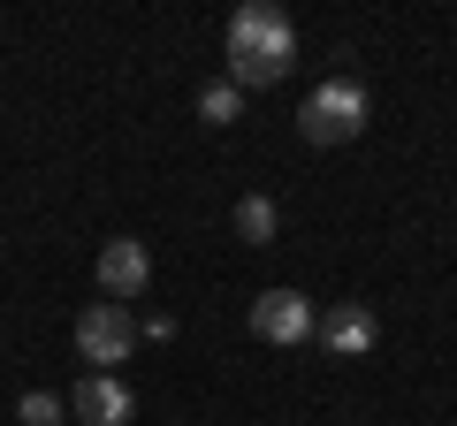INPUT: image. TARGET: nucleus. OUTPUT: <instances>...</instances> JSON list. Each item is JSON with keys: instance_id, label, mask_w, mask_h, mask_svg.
<instances>
[{"instance_id": "39448f33", "label": "nucleus", "mask_w": 457, "mask_h": 426, "mask_svg": "<svg viewBox=\"0 0 457 426\" xmlns=\"http://www.w3.org/2000/svg\"><path fill=\"white\" fill-rule=\"evenodd\" d=\"M99 290H107L114 305L145 297L153 290V251L137 244V236H107V244H99Z\"/></svg>"}, {"instance_id": "7ed1b4c3", "label": "nucleus", "mask_w": 457, "mask_h": 426, "mask_svg": "<svg viewBox=\"0 0 457 426\" xmlns=\"http://www.w3.org/2000/svg\"><path fill=\"white\" fill-rule=\"evenodd\" d=\"M130 343H137V320H130V305H114V297L84 305V320H77V358L92 365V373H114V365L130 358Z\"/></svg>"}, {"instance_id": "f03ea898", "label": "nucleus", "mask_w": 457, "mask_h": 426, "mask_svg": "<svg viewBox=\"0 0 457 426\" xmlns=\"http://www.w3.org/2000/svg\"><path fill=\"white\" fill-rule=\"evenodd\" d=\"M297 130H305L312 145H351V137L366 130V84H359V77L312 84L305 107H297Z\"/></svg>"}, {"instance_id": "0eeeda50", "label": "nucleus", "mask_w": 457, "mask_h": 426, "mask_svg": "<svg viewBox=\"0 0 457 426\" xmlns=\"http://www.w3.org/2000/svg\"><path fill=\"white\" fill-rule=\"evenodd\" d=\"M320 343L336 350V358H366V350L381 343V320H374V305H328V320H320Z\"/></svg>"}, {"instance_id": "9d476101", "label": "nucleus", "mask_w": 457, "mask_h": 426, "mask_svg": "<svg viewBox=\"0 0 457 426\" xmlns=\"http://www.w3.org/2000/svg\"><path fill=\"white\" fill-rule=\"evenodd\" d=\"M62 411H69V404H62L54 389H31V396L16 404V419H23V426H62Z\"/></svg>"}, {"instance_id": "20e7f679", "label": "nucleus", "mask_w": 457, "mask_h": 426, "mask_svg": "<svg viewBox=\"0 0 457 426\" xmlns=\"http://www.w3.org/2000/svg\"><path fill=\"white\" fill-rule=\"evenodd\" d=\"M312 328H320V320H312V297L305 290H260V297H252V335H260V343L297 350Z\"/></svg>"}, {"instance_id": "1a4fd4ad", "label": "nucleus", "mask_w": 457, "mask_h": 426, "mask_svg": "<svg viewBox=\"0 0 457 426\" xmlns=\"http://www.w3.org/2000/svg\"><path fill=\"white\" fill-rule=\"evenodd\" d=\"M198 122H213V130H228V122H245V92H237V84H206V92H198Z\"/></svg>"}, {"instance_id": "f257e3e1", "label": "nucleus", "mask_w": 457, "mask_h": 426, "mask_svg": "<svg viewBox=\"0 0 457 426\" xmlns=\"http://www.w3.org/2000/svg\"><path fill=\"white\" fill-rule=\"evenodd\" d=\"M290 61H297V23L282 16V8L252 0V8L228 16V84H237V92L282 84V77H290Z\"/></svg>"}, {"instance_id": "6e6552de", "label": "nucleus", "mask_w": 457, "mask_h": 426, "mask_svg": "<svg viewBox=\"0 0 457 426\" xmlns=\"http://www.w3.org/2000/svg\"><path fill=\"white\" fill-rule=\"evenodd\" d=\"M228 229H237V244H275V236H282V206H275V198H237Z\"/></svg>"}, {"instance_id": "423d86ee", "label": "nucleus", "mask_w": 457, "mask_h": 426, "mask_svg": "<svg viewBox=\"0 0 457 426\" xmlns=\"http://www.w3.org/2000/svg\"><path fill=\"white\" fill-rule=\"evenodd\" d=\"M69 411H77V426H130L137 396L122 389L114 373H84V381H77V396H69Z\"/></svg>"}]
</instances>
